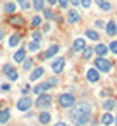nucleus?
<instances>
[{
  "label": "nucleus",
  "mask_w": 117,
  "mask_h": 126,
  "mask_svg": "<svg viewBox=\"0 0 117 126\" xmlns=\"http://www.w3.org/2000/svg\"><path fill=\"white\" fill-rule=\"evenodd\" d=\"M70 117H77V116H86V117H89L91 116V105H89V102H86V100H77L72 107H70V114H68Z\"/></svg>",
  "instance_id": "1"
},
{
  "label": "nucleus",
  "mask_w": 117,
  "mask_h": 126,
  "mask_svg": "<svg viewBox=\"0 0 117 126\" xmlns=\"http://www.w3.org/2000/svg\"><path fill=\"white\" fill-rule=\"evenodd\" d=\"M51 103H53V96L51 94H47V93H40V94H37V100L33 102V105H35L37 109H47V107H51Z\"/></svg>",
  "instance_id": "2"
},
{
  "label": "nucleus",
  "mask_w": 117,
  "mask_h": 126,
  "mask_svg": "<svg viewBox=\"0 0 117 126\" xmlns=\"http://www.w3.org/2000/svg\"><path fill=\"white\" fill-rule=\"evenodd\" d=\"M94 68L98 72H110L112 70V63L105 58V56H98L94 60Z\"/></svg>",
  "instance_id": "3"
},
{
  "label": "nucleus",
  "mask_w": 117,
  "mask_h": 126,
  "mask_svg": "<svg viewBox=\"0 0 117 126\" xmlns=\"http://www.w3.org/2000/svg\"><path fill=\"white\" fill-rule=\"evenodd\" d=\"M58 103H59V107H63V109H70L73 103H75V96L72 93H61L59 96H58Z\"/></svg>",
  "instance_id": "4"
},
{
  "label": "nucleus",
  "mask_w": 117,
  "mask_h": 126,
  "mask_svg": "<svg viewBox=\"0 0 117 126\" xmlns=\"http://www.w3.org/2000/svg\"><path fill=\"white\" fill-rule=\"evenodd\" d=\"M31 105H33V102L30 98V94H23V96L18 100V103H16V109L21 110V112H28L31 109Z\"/></svg>",
  "instance_id": "5"
},
{
  "label": "nucleus",
  "mask_w": 117,
  "mask_h": 126,
  "mask_svg": "<svg viewBox=\"0 0 117 126\" xmlns=\"http://www.w3.org/2000/svg\"><path fill=\"white\" fill-rule=\"evenodd\" d=\"M58 53H59V46H58V44H53V46L49 47V49H47L44 54H40V56H39V60H51V58H54Z\"/></svg>",
  "instance_id": "6"
},
{
  "label": "nucleus",
  "mask_w": 117,
  "mask_h": 126,
  "mask_svg": "<svg viewBox=\"0 0 117 126\" xmlns=\"http://www.w3.org/2000/svg\"><path fill=\"white\" fill-rule=\"evenodd\" d=\"M51 68H53L54 74H61L63 68H65V58H56V60H53Z\"/></svg>",
  "instance_id": "7"
},
{
  "label": "nucleus",
  "mask_w": 117,
  "mask_h": 126,
  "mask_svg": "<svg viewBox=\"0 0 117 126\" xmlns=\"http://www.w3.org/2000/svg\"><path fill=\"white\" fill-rule=\"evenodd\" d=\"M80 18H82V16H80V14H79V11H75V9L68 11V14H66V21H68L70 25L79 23V21H80Z\"/></svg>",
  "instance_id": "8"
},
{
  "label": "nucleus",
  "mask_w": 117,
  "mask_h": 126,
  "mask_svg": "<svg viewBox=\"0 0 117 126\" xmlns=\"http://www.w3.org/2000/svg\"><path fill=\"white\" fill-rule=\"evenodd\" d=\"M86 77H88L89 82H98V81H100V72H98L96 68H89V70L86 72Z\"/></svg>",
  "instance_id": "9"
},
{
  "label": "nucleus",
  "mask_w": 117,
  "mask_h": 126,
  "mask_svg": "<svg viewBox=\"0 0 117 126\" xmlns=\"http://www.w3.org/2000/svg\"><path fill=\"white\" fill-rule=\"evenodd\" d=\"M84 35H86L89 40H93V42H100V33H98L96 30H93V28L84 30Z\"/></svg>",
  "instance_id": "10"
},
{
  "label": "nucleus",
  "mask_w": 117,
  "mask_h": 126,
  "mask_svg": "<svg viewBox=\"0 0 117 126\" xmlns=\"http://www.w3.org/2000/svg\"><path fill=\"white\" fill-rule=\"evenodd\" d=\"M86 46H88V44H86L84 39H75V40H73V46H72V51H73V53H79V51L84 49Z\"/></svg>",
  "instance_id": "11"
},
{
  "label": "nucleus",
  "mask_w": 117,
  "mask_h": 126,
  "mask_svg": "<svg viewBox=\"0 0 117 126\" xmlns=\"http://www.w3.org/2000/svg\"><path fill=\"white\" fill-rule=\"evenodd\" d=\"M44 72H45L44 67H37V68H33V70H31V74H30L28 79H30V81H37V79H40V77L44 75Z\"/></svg>",
  "instance_id": "12"
},
{
  "label": "nucleus",
  "mask_w": 117,
  "mask_h": 126,
  "mask_svg": "<svg viewBox=\"0 0 117 126\" xmlns=\"http://www.w3.org/2000/svg\"><path fill=\"white\" fill-rule=\"evenodd\" d=\"M105 33L110 35V37H114V35L117 33V25H115V21H108V23L105 25Z\"/></svg>",
  "instance_id": "13"
},
{
  "label": "nucleus",
  "mask_w": 117,
  "mask_h": 126,
  "mask_svg": "<svg viewBox=\"0 0 117 126\" xmlns=\"http://www.w3.org/2000/svg\"><path fill=\"white\" fill-rule=\"evenodd\" d=\"M49 89H51V84H49V82H42V84H37L35 88H33V93L40 94V93H47Z\"/></svg>",
  "instance_id": "14"
},
{
  "label": "nucleus",
  "mask_w": 117,
  "mask_h": 126,
  "mask_svg": "<svg viewBox=\"0 0 117 126\" xmlns=\"http://www.w3.org/2000/svg\"><path fill=\"white\" fill-rule=\"evenodd\" d=\"M14 63H21L25 58H26V49H25V47H21V49H18V51H16L14 53Z\"/></svg>",
  "instance_id": "15"
},
{
  "label": "nucleus",
  "mask_w": 117,
  "mask_h": 126,
  "mask_svg": "<svg viewBox=\"0 0 117 126\" xmlns=\"http://www.w3.org/2000/svg\"><path fill=\"white\" fill-rule=\"evenodd\" d=\"M39 123L40 124H49V123H51V112L42 110V112L39 114Z\"/></svg>",
  "instance_id": "16"
},
{
  "label": "nucleus",
  "mask_w": 117,
  "mask_h": 126,
  "mask_svg": "<svg viewBox=\"0 0 117 126\" xmlns=\"http://www.w3.org/2000/svg\"><path fill=\"white\" fill-rule=\"evenodd\" d=\"M70 121H72L75 126H84V124H88L89 117H86V116H77V117H70Z\"/></svg>",
  "instance_id": "17"
},
{
  "label": "nucleus",
  "mask_w": 117,
  "mask_h": 126,
  "mask_svg": "<svg viewBox=\"0 0 117 126\" xmlns=\"http://www.w3.org/2000/svg\"><path fill=\"white\" fill-rule=\"evenodd\" d=\"M115 107H117V102H115L114 98H107V100L103 102V109L107 110V112H112Z\"/></svg>",
  "instance_id": "18"
},
{
  "label": "nucleus",
  "mask_w": 117,
  "mask_h": 126,
  "mask_svg": "<svg viewBox=\"0 0 117 126\" xmlns=\"http://www.w3.org/2000/svg\"><path fill=\"white\" fill-rule=\"evenodd\" d=\"M11 119V110L9 109H0V124H5Z\"/></svg>",
  "instance_id": "19"
},
{
  "label": "nucleus",
  "mask_w": 117,
  "mask_h": 126,
  "mask_svg": "<svg viewBox=\"0 0 117 126\" xmlns=\"http://www.w3.org/2000/svg\"><path fill=\"white\" fill-rule=\"evenodd\" d=\"M100 121H102L103 126H112V123H114V116H112V112H105Z\"/></svg>",
  "instance_id": "20"
},
{
  "label": "nucleus",
  "mask_w": 117,
  "mask_h": 126,
  "mask_svg": "<svg viewBox=\"0 0 117 126\" xmlns=\"http://www.w3.org/2000/svg\"><path fill=\"white\" fill-rule=\"evenodd\" d=\"M9 23L14 25V26H19V28H21V26L25 25V19L21 18V16H16V14H14V16H11V18H9Z\"/></svg>",
  "instance_id": "21"
},
{
  "label": "nucleus",
  "mask_w": 117,
  "mask_h": 126,
  "mask_svg": "<svg viewBox=\"0 0 117 126\" xmlns=\"http://www.w3.org/2000/svg\"><path fill=\"white\" fill-rule=\"evenodd\" d=\"M19 42H21V35H19V33H12V35L9 37V44H7V46H9V47H16Z\"/></svg>",
  "instance_id": "22"
},
{
  "label": "nucleus",
  "mask_w": 117,
  "mask_h": 126,
  "mask_svg": "<svg viewBox=\"0 0 117 126\" xmlns=\"http://www.w3.org/2000/svg\"><path fill=\"white\" fill-rule=\"evenodd\" d=\"M96 5L102 9V11H105V12L112 11V4H110V2H107V0H96Z\"/></svg>",
  "instance_id": "23"
},
{
  "label": "nucleus",
  "mask_w": 117,
  "mask_h": 126,
  "mask_svg": "<svg viewBox=\"0 0 117 126\" xmlns=\"http://www.w3.org/2000/svg\"><path fill=\"white\" fill-rule=\"evenodd\" d=\"M80 53H82V58H84V60H91V58H93V54H94V47L86 46V47H84V49H82Z\"/></svg>",
  "instance_id": "24"
},
{
  "label": "nucleus",
  "mask_w": 117,
  "mask_h": 126,
  "mask_svg": "<svg viewBox=\"0 0 117 126\" xmlns=\"http://www.w3.org/2000/svg\"><path fill=\"white\" fill-rule=\"evenodd\" d=\"M107 51H108V47H107L105 44H98V46L94 47V53H96L98 56H105V54H107Z\"/></svg>",
  "instance_id": "25"
},
{
  "label": "nucleus",
  "mask_w": 117,
  "mask_h": 126,
  "mask_svg": "<svg viewBox=\"0 0 117 126\" xmlns=\"http://www.w3.org/2000/svg\"><path fill=\"white\" fill-rule=\"evenodd\" d=\"M4 12H5V14H14V12H16V2H5Z\"/></svg>",
  "instance_id": "26"
},
{
  "label": "nucleus",
  "mask_w": 117,
  "mask_h": 126,
  "mask_svg": "<svg viewBox=\"0 0 117 126\" xmlns=\"http://www.w3.org/2000/svg\"><path fill=\"white\" fill-rule=\"evenodd\" d=\"M31 2V7L35 9V11H42L44 9V4H45V0H30Z\"/></svg>",
  "instance_id": "27"
},
{
  "label": "nucleus",
  "mask_w": 117,
  "mask_h": 126,
  "mask_svg": "<svg viewBox=\"0 0 117 126\" xmlns=\"http://www.w3.org/2000/svg\"><path fill=\"white\" fill-rule=\"evenodd\" d=\"M39 49H40V42H39V40H31V42L28 44V51L35 53V51H39Z\"/></svg>",
  "instance_id": "28"
},
{
  "label": "nucleus",
  "mask_w": 117,
  "mask_h": 126,
  "mask_svg": "<svg viewBox=\"0 0 117 126\" xmlns=\"http://www.w3.org/2000/svg\"><path fill=\"white\" fill-rule=\"evenodd\" d=\"M42 14H44L45 19H56V14H54L51 9H45V7H44V9H42Z\"/></svg>",
  "instance_id": "29"
},
{
  "label": "nucleus",
  "mask_w": 117,
  "mask_h": 126,
  "mask_svg": "<svg viewBox=\"0 0 117 126\" xmlns=\"http://www.w3.org/2000/svg\"><path fill=\"white\" fill-rule=\"evenodd\" d=\"M40 25H42V16H33V18H31V26L39 28Z\"/></svg>",
  "instance_id": "30"
},
{
  "label": "nucleus",
  "mask_w": 117,
  "mask_h": 126,
  "mask_svg": "<svg viewBox=\"0 0 117 126\" xmlns=\"http://www.w3.org/2000/svg\"><path fill=\"white\" fill-rule=\"evenodd\" d=\"M21 63H23V70H26V72L33 68V61H31V60H26V58H25Z\"/></svg>",
  "instance_id": "31"
},
{
  "label": "nucleus",
  "mask_w": 117,
  "mask_h": 126,
  "mask_svg": "<svg viewBox=\"0 0 117 126\" xmlns=\"http://www.w3.org/2000/svg\"><path fill=\"white\" fill-rule=\"evenodd\" d=\"M16 2H18V4H19V7H21V9H25V11L31 7V4H30V0H16Z\"/></svg>",
  "instance_id": "32"
},
{
  "label": "nucleus",
  "mask_w": 117,
  "mask_h": 126,
  "mask_svg": "<svg viewBox=\"0 0 117 126\" xmlns=\"http://www.w3.org/2000/svg\"><path fill=\"white\" fill-rule=\"evenodd\" d=\"M12 70H14V65H12V63H5V65L2 67V72H4L5 75H7V74H11Z\"/></svg>",
  "instance_id": "33"
},
{
  "label": "nucleus",
  "mask_w": 117,
  "mask_h": 126,
  "mask_svg": "<svg viewBox=\"0 0 117 126\" xmlns=\"http://www.w3.org/2000/svg\"><path fill=\"white\" fill-rule=\"evenodd\" d=\"M7 77H9V81H14V82H16V81L19 79V74L16 72V68H14V70H12L11 74H7Z\"/></svg>",
  "instance_id": "34"
},
{
  "label": "nucleus",
  "mask_w": 117,
  "mask_h": 126,
  "mask_svg": "<svg viewBox=\"0 0 117 126\" xmlns=\"http://www.w3.org/2000/svg\"><path fill=\"white\" fill-rule=\"evenodd\" d=\"M108 51H112L114 54H117V40H112L108 44Z\"/></svg>",
  "instance_id": "35"
},
{
  "label": "nucleus",
  "mask_w": 117,
  "mask_h": 126,
  "mask_svg": "<svg viewBox=\"0 0 117 126\" xmlns=\"http://www.w3.org/2000/svg\"><path fill=\"white\" fill-rule=\"evenodd\" d=\"M31 37H33V40H39V42H40V39H42V33L35 30V32H33V33H31Z\"/></svg>",
  "instance_id": "36"
},
{
  "label": "nucleus",
  "mask_w": 117,
  "mask_h": 126,
  "mask_svg": "<svg viewBox=\"0 0 117 126\" xmlns=\"http://www.w3.org/2000/svg\"><path fill=\"white\" fill-rule=\"evenodd\" d=\"M58 5L61 9H66V7H68V0H58Z\"/></svg>",
  "instance_id": "37"
},
{
  "label": "nucleus",
  "mask_w": 117,
  "mask_h": 126,
  "mask_svg": "<svg viewBox=\"0 0 117 126\" xmlns=\"http://www.w3.org/2000/svg\"><path fill=\"white\" fill-rule=\"evenodd\" d=\"M47 82L51 84V88H54V86H58V79H56V77H51V79H49Z\"/></svg>",
  "instance_id": "38"
},
{
  "label": "nucleus",
  "mask_w": 117,
  "mask_h": 126,
  "mask_svg": "<svg viewBox=\"0 0 117 126\" xmlns=\"http://www.w3.org/2000/svg\"><path fill=\"white\" fill-rule=\"evenodd\" d=\"M80 5L84 7V9H88V7L91 5V0H80Z\"/></svg>",
  "instance_id": "39"
},
{
  "label": "nucleus",
  "mask_w": 117,
  "mask_h": 126,
  "mask_svg": "<svg viewBox=\"0 0 117 126\" xmlns=\"http://www.w3.org/2000/svg\"><path fill=\"white\" fill-rule=\"evenodd\" d=\"M0 89H2V91H9V89H11V84H9V82L0 84Z\"/></svg>",
  "instance_id": "40"
},
{
  "label": "nucleus",
  "mask_w": 117,
  "mask_h": 126,
  "mask_svg": "<svg viewBox=\"0 0 117 126\" xmlns=\"http://www.w3.org/2000/svg\"><path fill=\"white\" fill-rule=\"evenodd\" d=\"M42 32H44V33H49V32H51V25H49V23H45V25H44V30H42Z\"/></svg>",
  "instance_id": "41"
},
{
  "label": "nucleus",
  "mask_w": 117,
  "mask_h": 126,
  "mask_svg": "<svg viewBox=\"0 0 117 126\" xmlns=\"http://www.w3.org/2000/svg\"><path fill=\"white\" fill-rule=\"evenodd\" d=\"M30 91H31V88H30V86H25V88L21 89V93H23V94H30Z\"/></svg>",
  "instance_id": "42"
},
{
  "label": "nucleus",
  "mask_w": 117,
  "mask_h": 126,
  "mask_svg": "<svg viewBox=\"0 0 117 126\" xmlns=\"http://www.w3.org/2000/svg\"><path fill=\"white\" fill-rule=\"evenodd\" d=\"M94 25H96L98 28H105V23H103L102 19H96V23H94Z\"/></svg>",
  "instance_id": "43"
},
{
  "label": "nucleus",
  "mask_w": 117,
  "mask_h": 126,
  "mask_svg": "<svg viewBox=\"0 0 117 126\" xmlns=\"http://www.w3.org/2000/svg\"><path fill=\"white\" fill-rule=\"evenodd\" d=\"M68 4H72V5H80V0H68Z\"/></svg>",
  "instance_id": "44"
},
{
  "label": "nucleus",
  "mask_w": 117,
  "mask_h": 126,
  "mask_svg": "<svg viewBox=\"0 0 117 126\" xmlns=\"http://www.w3.org/2000/svg\"><path fill=\"white\" fill-rule=\"evenodd\" d=\"M4 37H5V32H4V30H2V28H0V40H2V39H4Z\"/></svg>",
  "instance_id": "45"
},
{
  "label": "nucleus",
  "mask_w": 117,
  "mask_h": 126,
  "mask_svg": "<svg viewBox=\"0 0 117 126\" xmlns=\"http://www.w3.org/2000/svg\"><path fill=\"white\" fill-rule=\"evenodd\" d=\"M45 2H47V4H51V5H56L58 0H45Z\"/></svg>",
  "instance_id": "46"
},
{
  "label": "nucleus",
  "mask_w": 117,
  "mask_h": 126,
  "mask_svg": "<svg viewBox=\"0 0 117 126\" xmlns=\"http://www.w3.org/2000/svg\"><path fill=\"white\" fill-rule=\"evenodd\" d=\"M54 126H65V123H63V121H58V123H56Z\"/></svg>",
  "instance_id": "47"
},
{
  "label": "nucleus",
  "mask_w": 117,
  "mask_h": 126,
  "mask_svg": "<svg viewBox=\"0 0 117 126\" xmlns=\"http://www.w3.org/2000/svg\"><path fill=\"white\" fill-rule=\"evenodd\" d=\"M114 124L117 126V116H114Z\"/></svg>",
  "instance_id": "48"
},
{
  "label": "nucleus",
  "mask_w": 117,
  "mask_h": 126,
  "mask_svg": "<svg viewBox=\"0 0 117 126\" xmlns=\"http://www.w3.org/2000/svg\"><path fill=\"white\" fill-rule=\"evenodd\" d=\"M0 109H2V103H0Z\"/></svg>",
  "instance_id": "49"
},
{
  "label": "nucleus",
  "mask_w": 117,
  "mask_h": 126,
  "mask_svg": "<svg viewBox=\"0 0 117 126\" xmlns=\"http://www.w3.org/2000/svg\"><path fill=\"white\" fill-rule=\"evenodd\" d=\"M65 126H66V124H65Z\"/></svg>",
  "instance_id": "50"
}]
</instances>
